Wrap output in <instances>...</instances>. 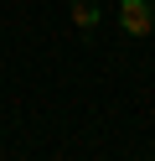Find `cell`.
I'll return each instance as SVG.
<instances>
[{"instance_id":"1","label":"cell","mask_w":155,"mask_h":161,"mask_svg":"<svg viewBox=\"0 0 155 161\" xmlns=\"http://www.w3.org/2000/svg\"><path fill=\"white\" fill-rule=\"evenodd\" d=\"M119 26L129 36H150L155 31V0H119Z\"/></svg>"},{"instance_id":"2","label":"cell","mask_w":155,"mask_h":161,"mask_svg":"<svg viewBox=\"0 0 155 161\" xmlns=\"http://www.w3.org/2000/svg\"><path fill=\"white\" fill-rule=\"evenodd\" d=\"M72 26H78V31H93V26H98V5H93V0H72Z\"/></svg>"}]
</instances>
